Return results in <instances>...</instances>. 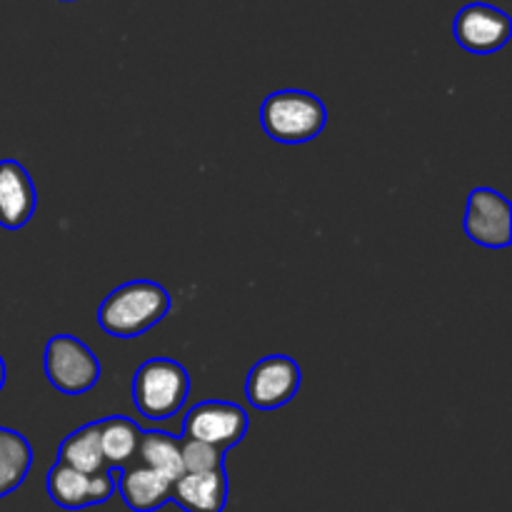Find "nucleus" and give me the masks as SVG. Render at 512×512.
<instances>
[{
    "label": "nucleus",
    "mask_w": 512,
    "mask_h": 512,
    "mask_svg": "<svg viewBox=\"0 0 512 512\" xmlns=\"http://www.w3.org/2000/svg\"><path fill=\"white\" fill-rule=\"evenodd\" d=\"M455 40L473 55H493L505 48L512 35V20L505 10L488 3H468L453 23Z\"/></svg>",
    "instance_id": "obj_9"
},
{
    "label": "nucleus",
    "mask_w": 512,
    "mask_h": 512,
    "mask_svg": "<svg viewBox=\"0 0 512 512\" xmlns=\"http://www.w3.org/2000/svg\"><path fill=\"white\" fill-rule=\"evenodd\" d=\"M190 395V373L173 358H150L133 375L135 410L150 423H163L183 410Z\"/></svg>",
    "instance_id": "obj_3"
},
{
    "label": "nucleus",
    "mask_w": 512,
    "mask_h": 512,
    "mask_svg": "<svg viewBox=\"0 0 512 512\" xmlns=\"http://www.w3.org/2000/svg\"><path fill=\"white\" fill-rule=\"evenodd\" d=\"M135 463L145 465V468L155 470L170 483L183 475V460H180V440L175 435L165 433V430H148L140 435L138 455Z\"/></svg>",
    "instance_id": "obj_16"
},
{
    "label": "nucleus",
    "mask_w": 512,
    "mask_h": 512,
    "mask_svg": "<svg viewBox=\"0 0 512 512\" xmlns=\"http://www.w3.org/2000/svg\"><path fill=\"white\" fill-rule=\"evenodd\" d=\"M38 190L20 160H0V228L20 230L33 220Z\"/></svg>",
    "instance_id": "obj_10"
},
{
    "label": "nucleus",
    "mask_w": 512,
    "mask_h": 512,
    "mask_svg": "<svg viewBox=\"0 0 512 512\" xmlns=\"http://www.w3.org/2000/svg\"><path fill=\"white\" fill-rule=\"evenodd\" d=\"M45 378L58 393L83 395L100 380V360L75 335H53L43 353Z\"/></svg>",
    "instance_id": "obj_4"
},
{
    "label": "nucleus",
    "mask_w": 512,
    "mask_h": 512,
    "mask_svg": "<svg viewBox=\"0 0 512 512\" xmlns=\"http://www.w3.org/2000/svg\"><path fill=\"white\" fill-rule=\"evenodd\" d=\"M98 435L103 458L110 470H123L135 463L140 435H143L135 420L125 418V415H110V418L98 420Z\"/></svg>",
    "instance_id": "obj_13"
},
{
    "label": "nucleus",
    "mask_w": 512,
    "mask_h": 512,
    "mask_svg": "<svg viewBox=\"0 0 512 512\" xmlns=\"http://www.w3.org/2000/svg\"><path fill=\"white\" fill-rule=\"evenodd\" d=\"M180 460H183V473H205V470L225 468V453L200 440L183 438L180 435Z\"/></svg>",
    "instance_id": "obj_17"
},
{
    "label": "nucleus",
    "mask_w": 512,
    "mask_h": 512,
    "mask_svg": "<svg viewBox=\"0 0 512 512\" xmlns=\"http://www.w3.org/2000/svg\"><path fill=\"white\" fill-rule=\"evenodd\" d=\"M115 470H103V473L85 475L78 470L68 468L63 463H55L45 475V490L50 500L63 510H85L93 505H103L113 498L118 490L115 485Z\"/></svg>",
    "instance_id": "obj_8"
},
{
    "label": "nucleus",
    "mask_w": 512,
    "mask_h": 512,
    "mask_svg": "<svg viewBox=\"0 0 512 512\" xmlns=\"http://www.w3.org/2000/svg\"><path fill=\"white\" fill-rule=\"evenodd\" d=\"M260 125L275 143L303 145L323 133L328 108L308 90H278L260 105Z\"/></svg>",
    "instance_id": "obj_2"
},
{
    "label": "nucleus",
    "mask_w": 512,
    "mask_h": 512,
    "mask_svg": "<svg viewBox=\"0 0 512 512\" xmlns=\"http://www.w3.org/2000/svg\"><path fill=\"white\" fill-rule=\"evenodd\" d=\"M303 385L298 360L290 355H265L245 378V398L255 410H278L298 395Z\"/></svg>",
    "instance_id": "obj_6"
},
{
    "label": "nucleus",
    "mask_w": 512,
    "mask_h": 512,
    "mask_svg": "<svg viewBox=\"0 0 512 512\" xmlns=\"http://www.w3.org/2000/svg\"><path fill=\"white\" fill-rule=\"evenodd\" d=\"M115 473H118L115 485H118L120 498L133 512H155L170 503L173 483L155 470L140 463H130L128 468L115 470Z\"/></svg>",
    "instance_id": "obj_12"
},
{
    "label": "nucleus",
    "mask_w": 512,
    "mask_h": 512,
    "mask_svg": "<svg viewBox=\"0 0 512 512\" xmlns=\"http://www.w3.org/2000/svg\"><path fill=\"white\" fill-rule=\"evenodd\" d=\"M250 418L245 408L228 400H205V403L193 405L185 413L183 420V438L200 440L213 448L228 453L230 448L243 443L248 435Z\"/></svg>",
    "instance_id": "obj_5"
},
{
    "label": "nucleus",
    "mask_w": 512,
    "mask_h": 512,
    "mask_svg": "<svg viewBox=\"0 0 512 512\" xmlns=\"http://www.w3.org/2000/svg\"><path fill=\"white\" fill-rule=\"evenodd\" d=\"M5 375H8V370H5V360L3 355H0V390L5 388Z\"/></svg>",
    "instance_id": "obj_18"
},
{
    "label": "nucleus",
    "mask_w": 512,
    "mask_h": 512,
    "mask_svg": "<svg viewBox=\"0 0 512 512\" xmlns=\"http://www.w3.org/2000/svg\"><path fill=\"white\" fill-rule=\"evenodd\" d=\"M58 463L68 465V468L78 470V473L95 475L110 470L103 458V448H100L98 435V420L95 423H85L83 428L73 430L68 438L60 443Z\"/></svg>",
    "instance_id": "obj_14"
},
{
    "label": "nucleus",
    "mask_w": 512,
    "mask_h": 512,
    "mask_svg": "<svg viewBox=\"0 0 512 512\" xmlns=\"http://www.w3.org/2000/svg\"><path fill=\"white\" fill-rule=\"evenodd\" d=\"M230 480L225 468L183 473L173 483L170 500L183 512H223L228 505Z\"/></svg>",
    "instance_id": "obj_11"
},
{
    "label": "nucleus",
    "mask_w": 512,
    "mask_h": 512,
    "mask_svg": "<svg viewBox=\"0 0 512 512\" xmlns=\"http://www.w3.org/2000/svg\"><path fill=\"white\" fill-rule=\"evenodd\" d=\"M33 468V448L23 433L0 425V498L15 493Z\"/></svg>",
    "instance_id": "obj_15"
},
{
    "label": "nucleus",
    "mask_w": 512,
    "mask_h": 512,
    "mask_svg": "<svg viewBox=\"0 0 512 512\" xmlns=\"http://www.w3.org/2000/svg\"><path fill=\"white\" fill-rule=\"evenodd\" d=\"M170 305V293L160 283L130 280L105 295L98 308V325L110 338L133 340L163 323Z\"/></svg>",
    "instance_id": "obj_1"
},
{
    "label": "nucleus",
    "mask_w": 512,
    "mask_h": 512,
    "mask_svg": "<svg viewBox=\"0 0 512 512\" xmlns=\"http://www.w3.org/2000/svg\"><path fill=\"white\" fill-rule=\"evenodd\" d=\"M465 235L480 248L503 250L512 243V208L500 190H470L463 218Z\"/></svg>",
    "instance_id": "obj_7"
}]
</instances>
